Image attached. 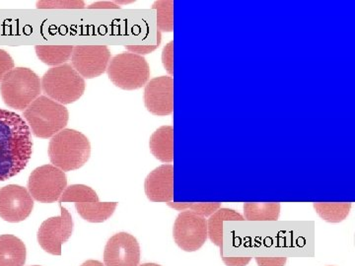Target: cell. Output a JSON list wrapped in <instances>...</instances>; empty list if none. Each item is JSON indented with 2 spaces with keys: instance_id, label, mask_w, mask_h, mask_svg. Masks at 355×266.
<instances>
[{
  "instance_id": "obj_1",
  "label": "cell",
  "mask_w": 355,
  "mask_h": 266,
  "mask_svg": "<svg viewBox=\"0 0 355 266\" xmlns=\"http://www.w3.org/2000/svg\"><path fill=\"white\" fill-rule=\"evenodd\" d=\"M33 153L31 130L19 114L0 109V181L19 174Z\"/></svg>"
},
{
  "instance_id": "obj_2",
  "label": "cell",
  "mask_w": 355,
  "mask_h": 266,
  "mask_svg": "<svg viewBox=\"0 0 355 266\" xmlns=\"http://www.w3.org/2000/svg\"><path fill=\"white\" fill-rule=\"evenodd\" d=\"M91 155L90 141L83 133L64 128L51 137L49 156L51 164L64 172L80 169Z\"/></svg>"
},
{
  "instance_id": "obj_3",
  "label": "cell",
  "mask_w": 355,
  "mask_h": 266,
  "mask_svg": "<svg viewBox=\"0 0 355 266\" xmlns=\"http://www.w3.org/2000/svg\"><path fill=\"white\" fill-rule=\"evenodd\" d=\"M23 116L33 134L43 139H51L62 132L69 120V109L46 96L37 98L23 112Z\"/></svg>"
},
{
  "instance_id": "obj_4",
  "label": "cell",
  "mask_w": 355,
  "mask_h": 266,
  "mask_svg": "<svg viewBox=\"0 0 355 266\" xmlns=\"http://www.w3.org/2000/svg\"><path fill=\"white\" fill-rule=\"evenodd\" d=\"M42 92L41 79L32 69L16 67L0 83V93L6 106L25 111Z\"/></svg>"
},
{
  "instance_id": "obj_5",
  "label": "cell",
  "mask_w": 355,
  "mask_h": 266,
  "mask_svg": "<svg viewBox=\"0 0 355 266\" xmlns=\"http://www.w3.org/2000/svg\"><path fill=\"white\" fill-rule=\"evenodd\" d=\"M41 85L46 97L64 106L76 102L85 92V80L69 64L49 69L42 78Z\"/></svg>"
},
{
  "instance_id": "obj_6",
  "label": "cell",
  "mask_w": 355,
  "mask_h": 266,
  "mask_svg": "<svg viewBox=\"0 0 355 266\" xmlns=\"http://www.w3.org/2000/svg\"><path fill=\"white\" fill-rule=\"evenodd\" d=\"M107 73L114 86L123 90L132 91L142 88L148 83L150 67L146 58L127 51L111 58Z\"/></svg>"
},
{
  "instance_id": "obj_7",
  "label": "cell",
  "mask_w": 355,
  "mask_h": 266,
  "mask_svg": "<svg viewBox=\"0 0 355 266\" xmlns=\"http://www.w3.org/2000/svg\"><path fill=\"white\" fill-rule=\"evenodd\" d=\"M67 186V175L53 165L37 168L28 181V190L33 200L42 203L58 202Z\"/></svg>"
},
{
  "instance_id": "obj_8",
  "label": "cell",
  "mask_w": 355,
  "mask_h": 266,
  "mask_svg": "<svg viewBox=\"0 0 355 266\" xmlns=\"http://www.w3.org/2000/svg\"><path fill=\"white\" fill-rule=\"evenodd\" d=\"M175 242L180 249L191 253L198 251L207 242V220L190 210H184L178 215L173 229Z\"/></svg>"
},
{
  "instance_id": "obj_9",
  "label": "cell",
  "mask_w": 355,
  "mask_h": 266,
  "mask_svg": "<svg viewBox=\"0 0 355 266\" xmlns=\"http://www.w3.org/2000/svg\"><path fill=\"white\" fill-rule=\"evenodd\" d=\"M62 214L42 223L38 232L40 246L53 256L62 254V245L69 241L73 230V221L67 209L60 206Z\"/></svg>"
},
{
  "instance_id": "obj_10",
  "label": "cell",
  "mask_w": 355,
  "mask_h": 266,
  "mask_svg": "<svg viewBox=\"0 0 355 266\" xmlns=\"http://www.w3.org/2000/svg\"><path fill=\"white\" fill-rule=\"evenodd\" d=\"M34 209V200L29 190L17 184L0 188V217L10 223L24 221Z\"/></svg>"
},
{
  "instance_id": "obj_11",
  "label": "cell",
  "mask_w": 355,
  "mask_h": 266,
  "mask_svg": "<svg viewBox=\"0 0 355 266\" xmlns=\"http://www.w3.org/2000/svg\"><path fill=\"white\" fill-rule=\"evenodd\" d=\"M110 60L111 51L107 46H76L71 65L83 78L93 79L107 71Z\"/></svg>"
},
{
  "instance_id": "obj_12",
  "label": "cell",
  "mask_w": 355,
  "mask_h": 266,
  "mask_svg": "<svg viewBox=\"0 0 355 266\" xmlns=\"http://www.w3.org/2000/svg\"><path fill=\"white\" fill-rule=\"evenodd\" d=\"M144 104L149 113L157 116H169L174 111V79L160 76L151 79L144 89Z\"/></svg>"
},
{
  "instance_id": "obj_13",
  "label": "cell",
  "mask_w": 355,
  "mask_h": 266,
  "mask_svg": "<svg viewBox=\"0 0 355 266\" xmlns=\"http://www.w3.org/2000/svg\"><path fill=\"white\" fill-rule=\"evenodd\" d=\"M139 242L128 233L113 236L105 247V266H139Z\"/></svg>"
},
{
  "instance_id": "obj_14",
  "label": "cell",
  "mask_w": 355,
  "mask_h": 266,
  "mask_svg": "<svg viewBox=\"0 0 355 266\" xmlns=\"http://www.w3.org/2000/svg\"><path fill=\"white\" fill-rule=\"evenodd\" d=\"M144 190L150 202H171L174 198L173 165H162L153 170L146 177Z\"/></svg>"
},
{
  "instance_id": "obj_15",
  "label": "cell",
  "mask_w": 355,
  "mask_h": 266,
  "mask_svg": "<svg viewBox=\"0 0 355 266\" xmlns=\"http://www.w3.org/2000/svg\"><path fill=\"white\" fill-rule=\"evenodd\" d=\"M149 148L154 157L163 163L174 160V127L171 125L159 127L149 140Z\"/></svg>"
},
{
  "instance_id": "obj_16",
  "label": "cell",
  "mask_w": 355,
  "mask_h": 266,
  "mask_svg": "<svg viewBox=\"0 0 355 266\" xmlns=\"http://www.w3.org/2000/svg\"><path fill=\"white\" fill-rule=\"evenodd\" d=\"M24 242L13 235L0 236V266H24L26 263Z\"/></svg>"
},
{
  "instance_id": "obj_17",
  "label": "cell",
  "mask_w": 355,
  "mask_h": 266,
  "mask_svg": "<svg viewBox=\"0 0 355 266\" xmlns=\"http://www.w3.org/2000/svg\"><path fill=\"white\" fill-rule=\"evenodd\" d=\"M244 220V217L239 212L230 209H219L209 216L207 221V235L210 241L220 247L221 254L223 249V222Z\"/></svg>"
},
{
  "instance_id": "obj_18",
  "label": "cell",
  "mask_w": 355,
  "mask_h": 266,
  "mask_svg": "<svg viewBox=\"0 0 355 266\" xmlns=\"http://www.w3.org/2000/svg\"><path fill=\"white\" fill-rule=\"evenodd\" d=\"M118 203H76V209L84 220L102 223L113 215Z\"/></svg>"
},
{
  "instance_id": "obj_19",
  "label": "cell",
  "mask_w": 355,
  "mask_h": 266,
  "mask_svg": "<svg viewBox=\"0 0 355 266\" xmlns=\"http://www.w3.org/2000/svg\"><path fill=\"white\" fill-rule=\"evenodd\" d=\"M73 46H36L37 57L44 64L50 66H60L65 64L72 57Z\"/></svg>"
},
{
  "instance_id": "obj_20",
  "label": "cell",
  "mask_w": 355,
  "mask_h": 266,
  "mask_svg": "<svg viewBox=\"0 0 355 266\" xmlns=\"http://www.w3.org/2000/svg\"><path fill=\"white\" fill-rule=\"evenodd\" d=\"M279 203H245L244 218L248 221H277Z\"/></svg>"
},
{
  "instance_id": "obj_21",
  "label": "cell",
  "mask_w": 355,
  "mask_h": 266,
  "mask_svg": "<svg viewBox=\"0 0 355 266\" xmlns=\"http://www.w3.org/2000/svg\"><path fill=\"white\" fill-rule=\"evenodd\" d=\"M318 215L329 223H340L349 216L352 203H314Z\"/></svg>"
},
{
  "instance_id": "obj_22",
  "label": "cell",
  "mask_w": 355,
  "mask_h": 266,
  "mask_svg": "<svg viewBox=\"0 0 355 266\" xmlns=\"http://www.w3.org/2000/svg\"><path fill=\"white\" fill-rule=\"evenodd\" d=\"M58 202L76 203H96L99 202L97 193L92 188L84 184H72L67 186Z\"/></svg>"
},
{
  "instance_id": "obj_23",
  "label": "cell",
  "mask_w": 355,
  "mask_h": 266,
  "mask_svg": "<svg viewBox=\"0 0 355 266\" xmlns=\"http://www.w3.org/2000/svg\"><path fill=\"white\" fill-rule=\"evenodd\" d=\"M153 9L157 12L158 31L171 33L174 30V1H155Z\"/></svg>"
},
{
  "instance_id": "obj_24",
  "label": "cell",
  "mask_w": 355,
  "mask_h": 266,
  "mask_svg": "<svg viewBox=\"0 0 355 266\" xmlns=\"http://www.w3.org/2000/svg\"><path fill=\"white\" fill-rule=\"evenodd\" d=\"M168 205L178 211L190 210L193 213L202 217L211 216L214 212L221 209L220 203H173L168 202Z\"/></svg>"
},
{
  "instance_id": "obj_25",
  "label": "cell",
  "mask_w": 355,
  "mask_h": 266,
  "mask_svg": "<svg viewBox=\"0 0 355 266\" xmlns=\"http://www.w3.org/2000/svg\"><path fill=\"white\" fill-rule=\"evenodd\" d=\"M38 9H83L85 8V3L83 1H69V0H50V1L37 2Z\"/></svg>"
},
{
  "instance_id": "obj_26",
  "label": "cell",
  "mask_w": 355,
  "mask_h": 266,
  "mask_svg": "<svg viewBox=\"0 0 355 266\" xmlns=\"http://www.w3.org/2000/svg\"><path fill=\"white\" fill-rule=\"evenodd\" d=\"M162 64L166 71L172 77L174 74V42H170L162 51Z\"/></svg>"
},
{
  "instance_id": "obj_27",
  "label": "cell",
  "mask_w": 355,
  "mask_h": 266,
  "mask_svg": "<svg viewBox=\"0 0 355 266\" xmlns=\"http://www.w3.org/2000/svg\"><path fill=\"white\" fill-rule=\"evenodd\" d=\"M13 58L6 51L0 50V83L7 73L15 69Z\"/></svg>"
},
{
  "instance_id": "obj_28",
  "label": "cell",
  "mask_w": 355,
  "mask_h": 266,
  "mask_svg": "<svg viewBox=\"0 0 355 266\" xmlns=\"http://www.w3.org/2000/svg\"><path fill=\"white\" fill-rule=\"evenodd\" d=\"M161 42L156 44H149V46H125V48L130 53H135V55H148V53H153V51H155L156 48H159V44H160Z\"/></svg>"
},
{
  "instance_id": "obj_29",
  "label": "cell",
  "mask_w": 355,
  "mask_h": 266,
  "mask_svg": "<svg viewBox=\"0 0 355 266\" xmlns=\"http://www.w3.org/2000/svg\"><path fill=\"white\" fill-rule=\"evenodd\" d=\"M259 266H284L286 265V258H257Z\"/></svg>"
},
{
  "instance_id": "obj_30",
  "label": "cell",
  "mask_w": 355,
  "mask_h": 266,
  "mask_svg": "<svg viewBox=\"0 0 355 266\" xmlns=\"http://www.w3.org/2000/svg\"><path fill=\"white\" fill-rule=\"evenodd\" d=\"M222 260L227 266H247L252 258H222Z\"/></svg>"
},
{
  "instance_id": "obj_31",
  "label": "cell",
  "mask_w": 355,
  "mask_h": 266,
  "mask_svg": "<svg viewBox=\"0 0 355 266\" xmlns=\"http://www.w3.org/2000/svg\"><path fill=\"white\" fill-rule=\"evenodd\" d=\"M89 9H120L121 6H118L116 2L111 1H98L90 4Z\"/></svg>"
},
{
  "instance_id": "obj_32",
  "label": "cell",
  "mask_w": 355,
  "mask_h": 266,
  "mask_svg": "<svg viewBox=\"0 0 355 266\" xmlns=\"http://www.w3.org/2000/svg\"><path fill=\"white\" fill-rule=\"evenodd\" d=\"M81 266H104L102 263L98 260H87Z\"/></svg>"
},
{
  "instance_id": "obj_33",
  "label": "cell",
  "mask_w": 355,
  "mask_h": 266,
  "mask_svg": "<svg viewBox=\"0 0 355 266\" xmlns=\"http://www.w3.org/2000/svg\"><path fill=\"white\" fill-rule=\"evenodd\" d=\"M139 266H161L159 265H156V263H144V265Z\"/></svg>"
},
{
  "instance_id": "obj_34",
  "label": "cell",
  "mask_w": 355,
  "mask_h": 266,
  "mask_svg": "<svg viewBox=\"0 0 355 266\" xmlns=\"http://www.w3.org/2000/svg\"><path fill=\"white\" fill-rule=\"evenodd\" d=\"M35 266H37V265H35Z\"/></svg>"
}]
</instances>
